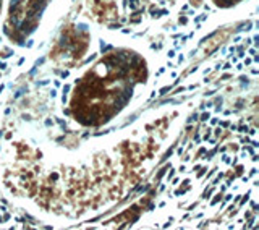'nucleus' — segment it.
Returning a JSON list of instances; mask_svg holds the SVG:
<instances>
[{"label":"nucleus","instance_id":"obj_1","mask_svg":"<svg viewBox=\"0 0 259 230\" xmlns=\"http://www.w3.org/2000/svg\"><path fill=\"white\" fill-rule=\"evenodd\" d=\"M180 23H182V25H186V23H188V18H186V16H180Z\"/></svg>","mask_w":259,"mask_h":230},{"label":"nucleus","instance_id":"obj_2","mask_svg":"<svg viewBox=\"0 0 259 230\" xmlns=\"http://www.w3.org/2000/svg\"><path fill=\"white\" fill-rule=\"evenodd\" d=\"M165 170H167V169H162V170H160V172H159V173H157V178H162V175H164V173H165Z\"/></svg>","mask_w":259,"mask_h":230},{"label":"nucleus","instance_id":"obj_3","mask_svg":"<svg viewBox=\"0 0 259 230\" xmlns=\"http://www.w3.org/2000/svg\"><path fill=\"white\" fill-rule=\"evenodd\" d=\"M168 89H170V86H165V88H162V91H160V94H165V92H167V91H168Z\"/></svg>","mask_w":259,"mask_h":230},{"label":"nucleus","instance_id":"obj_4","mask_svg":"<svg viewBox=\"0 0 259 230\" xmlns=\"http://www.w3.org/2000/svg\"><path fill=\"white\" fill-rule=\"evenodd\" d=\"M219 199H220V194H219V196H217V198H216V199H214L212 202H210V204H212V206H214V204H216V202H219Z\"/></svg>","mask_w":259,"mask_h":230},{"label":"nucleus","instance_id":"obj_5","mask_svg":"<svg viewBox=\"0 0 259 230\" xmlns=\"http://www.w3.org/2000/svg\"><path fill=\"white\" fill-rule=\"evenodd\" d=\"M207 118H209V114H204L202 117H201V120H207Z\"/></svg>","mask_w":259,"mask_h":230},{"label":"nucleus","instance_id":"obj_6","mask_svg":"<svg viewBox=\"0 0 259 230\" xmlns=\"http://www.w3.org/2000/svg\"><path fill=\"white\" fill-rule=\"evenodd\" d=\"M6 68V63H0V70H5Z\"/></svg>","mask_w":259,"mask_h":230},{"label":"nucleus","instance_id":"obj_7","mask_svg":"<svg viewBox=\"0 0 259 230\" xmlns=\"http://www.w3.org/2000/svg\"><path fill=\"white\" fill-rule=\"evenodd\" d=\"M68 76V71H62V78H66Z\"/></svg>","mask_w":259,"mask_h":230},{"label":"nucleus","instance_id":"obj_8","mask_svg":"<svg viewBox=\"0 0 259 230\" xmlns=\"http://www.w3.org/2000/svg\"><path fill=\"white\" fill-rule=\"evenodd\" d=\"M3 91V86H0V92H2Z\"/></svg>","mask_w":259,"mask_h":230}]
</instances>
